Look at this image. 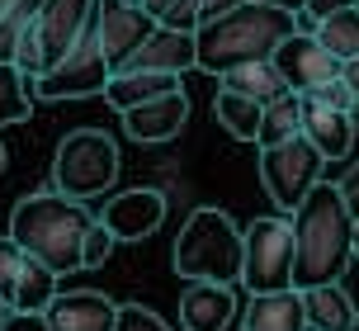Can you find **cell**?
<instances>
[{
	"mask_svg": "<svg viewBox=\"0 0 359 331\" xmlns=\"http://www.w3.org/2000/svg\"><path fill=\"white\" fill-rule=\"evenodd\" d=\"M288 222H293V289L341 279L350 265V232H355L341 189L331 180H317L293 203Z\"/></svg>",
	"mask_w": 359,
	"mask_h": 331,
	"instance_id": "obj_1",
	"label": "cell"
},
{
	"mask_svg": "<svg viewBox=\"0 0 359 331\" xmlns=\"http://www.w3.org/2000/svg\"><path fill=\"white\" fill-rule=\"evenodd\" d=\"M293 29H298V15H288L269 0H241L236 10L194 29V67L208 76H222L236 62L269 57Z\"/></svg>",
	"mask_w": 359,
	"mask_h": 331,
	"instance_id": "obj_2",
	"label": "cell"
},
{
	"mask_svg": "<svg viewBox=\"0 0 359 331\" xmlns=\"http://www.w3.org/2000/svg\"><path fill=\"white\" fill-rule=\"evenodd\" d=\"M95 208L86 199H67V194H24L10 213V237L29 251L34 260H43L57 279L86 270L81 265V241H86Z\"/></svg>",
	"mask_w": 359,
	"mask_h": 331,
	"instance_id": "obj_3",
	"label": "cell"
},
{
	"mask_svg": "<svg viewBox=\"0 0 359 331\" xmlns=\"http://www.w3.org/2000/svg\"><path fill=\"white\" fill-rule=\"evenodd\" d=\"M175 275L180 279H241V227L222 208H194L175 241Z\"/></svg>",
	"mask_w": 359,
	"mask_h": 331,
	"instance_id": "obj_4",
	"label": "cell"
},
{
	"mask_svg": "<svg viewBox=\"0 0 359 331\" xmlns=\"http://www.w3.org/2000/svg\"><path fill=\"white\" fill-rule=\"evenodd\" d=\"M118 180V142L100 128H76L57 142L53 189L67 199H95Z\"/></svg>",
	"mask_w": 359,
	"mask_h": 331,
	"instance_id": "obj_5",
	"label": "cell"
},
{
	"mask_svg": "<svg viewBox=\"0 0 359 331\" xmlns=\"http://www.w3.org/2000/svg\"><path fill=\"white\" fill-rule=\"evenodd\" d=\"M90 15H95V0H43L34 24H29L24 38L15 43V57H10V62H15L29 81L43 76L57 57L76 43V34L86 29Z\"/></svg>",
	"mask_w": 359,
	"mask_h": 331,
	"instance_id": "obj_6",
	"label": "cell"
},
{
	"mask_svg": "<svg viewBox=\"0 0 359 331\" xmlns=\"http://www.w3.org/2000/svg\"><path fill=\"white\" fill-rule=\"evenodd\" d=\"M241 284L251 294L293 289V222L255 218L241 232Z\"/></svg>",
	"mask_w": 359,
	"mask_h": 331,
	"instance_id": "obj_7",
	"label": "cell"
},
{
	"mask_svg": "<svg viewBox=\"0 0 359 331\" xmlns=\"http://www.w3.org/2000/svg\"><path fill=\"white\" fill-rule=\"evenodd\" d=\"M114 67L100 53V34H95V15L86 19V29L76 34V43L57 57L43 76H34V100H81V95H100Z\"/></svg>",
	"mask_w": 359,
	"mask_h": 331,
	"instance_id": "obj_8",
	"label": "cell"
},
{
	"mask_svg": "<svg viewBox=\"0 0 359 331\" xmlns=\"http://www.w3.org/2000/svg\"><path fill=\"white\" fill-rule=\"evenodd\" d=\"M322 166H326L322 151L312 147L303 133H293L274 147H260V184L284 213H293V203L322 180Z\"/></svg>",
	"mask_w": 359,
	"mask_h": 331,
	"instance_id": "obj_9",
	"label": "cell"
},
{
	"mask_svg": "<svg viewBox=\"0 0 359 331\" xmlns=\"http://www.w3.org/2000/svg\"><path fill=\"white\" fill-rule=\"evenodd\" d=\"M269 62L279 67V76H284V86L293 95H307V90H317V86H326L331 76H341V57H331L307 29H293L269 53Z\"/></svg>",
	"mask_w": 359,
	"mask_h": 331,
	"instance_id": "obj_10",
	"label": "cell"
},
{
	"mask_svg": "<svg viewBox=\"0 0 359 331\" xmlns=\"http://www.w3.org/2000/svg\"><path fill=\"white\" fill-rule=\"evenodd\" d=\"M95 218L114 232V241H142L165 222V194L161 189H123Z\"/></svg>",
	"mask_w": 359,
	"mask_h": 331,
	"instance_id": "obj_11",
	"label": "cell"
},
{
	"mask_svg": "<svg viewBox=\"0 0 359 331\" xmlns=\"http://www.w3.org/2000/svg\"><path fill=\"white\" fill-rule=\"evenodd\" d=\"M114 72H165V76L194 72V34L156 24V29H151V34L114 67Z\"/></svg>",
	"mask_w": 359,
	"mask_h": 331,
	"instance_id": "obj_12",
	"label": "cell"
},
{
	"mask_svg": "<svg viewBox=\"0 0 359 331\" xmlns=\"http://www.w3.org/2000/svg\"><path fill=\"white\" fill-rule=\"evenodd\" d=\"M151 29H156V19L142 5H95V34H100V53L109 67H118Z\"/></svg>",
	"mask_w": 359,
	"mask_h": 331,
	"instance_id": "obj_13",
	"label": "cell"
},
{
	"mask_svg": "<svg viewBox=\"0 0 359 331\" xmlns=\"http://www.w3.org/2000/svg\"><path fill=\"white\" fill-rule=\"evenodd\" d=\"M236 317V294L232 284L217 279H189L180 294V327L184 331H227Z\"/></svg>",
	"mask_w": 359,
	"mask_h": 331,
	"instance_id": "obj_14",
	"label": "cell"
},
{
	"mask_svg": "<svg viewBox=\"0 0 359 331\" xmlns=\"http://www.w3.org/2000/svg\"><path fill=\"white\" fill-rule=\"evenodd\" d=\"M184 123H189V100H184V90H165L156 100H142V104L123 109V128L137 142H170Z\"/></svg>",
	"mask_w": 359,
	"mask_h": 331,
	"instance_id": "obj_15",
	"label": "cell"
},
{
	"mask_svg": "<svg viewBox=\"0 0 359 331\" xmlns=\"http://www.w3.org/2000/svg\"><path fill=\"white\" fill-rule=\"evenodd\" d=\"M114 313H118L114 298L72 289V294H53V303L43 308V322L53 331H114Z\"/></svg>",
	"mask_w": 359,
	"mask_h": 331,
	"instance_id": "obj_16",
	"label": "cell"
},
{
	"mask_svg": "<svg viewBox=\"0 0 359 331\" xmlns=\"http://www.w3.org/2000/svg\"><path fill=\"white\" fill-rule=\"evenodd\" d=\"M298 100H303V123H298V133L322 151L326 161L350 156V147H355V123H350V114L331 109V104L312 100V95H298Z\"/></svg>",
	"mask_w": 359,
	"mask_h": 331,
	"instance_id": "obj_17",
	"label": "cell"
},
{
	"mask_svg": "<svg viewBox=\"0 0 359 331\" xmlns=\"http://www.w3.org/2000/svg\"><path fill=\"white\" fill-rule=\"evenodd\" d=\"M241 331H307L303 294H298V289L251 294V303L241 308Z\"/></svg>",
	"mask_w": 359,
	"mask_h": 331,
	"instance_id": "obj_18",
	"label": "cell"
},
{
	"mask_svg": "<svg viewBox=\"0 0 359 331\" xmlns=\"http://www.w3.org/2000/svg\"><path fill=\"white\" fill-rule=\"evenodd\" d=\"M298 294H303L307 331H350V322H355V303H350V294L341 289V279L312 284V289H298Z\"/></svg>",
	"mask_w": 359,
	"mask_h": 331,
	"instance_id": "obj_19",
	"label": "cell"
},
{
	"mask_svg": "<svg viewBox=\"0 0 359 331\" xmlns=\"http://www.w3.org/2000/svg\"><path fill=\"white\" fill-rule=\"evenodd\" d=\"M165 90H180V76H165V72H114L104 81V104H114V109L123 114L133 109V104H142V100H156V95Z\"/></svg>",
	"mask_w": 359,
	"mask_h": 331,
	"instance_id": "obj_20",
	"label": "cell"
},
{
	"mask_svg": "<svg viewBox=\"0 0 359 331\" xmlns=\"http://www.w3.org/2000/svg\"><path fill=\"white\" fill-rule=\"evenodd\" d=\"M217 81H222V90L251 95L255 104H269V100H279V95L288 90L284 76H279V67H274L269 57H255V62H236V67H227V72L217 76Z\"/></svg>",
	"mask_w": 359,
	"mask_h": 331,
	"instance_id": "obj_21",
	"label": "cell"
},
{
	"mask_svg": "<svg viewBox=\"0 0 359 331\" xmlns=\"http://www.w3.org/2000/svg\"><path fill=\"white\" fill-rule=\"evenodd\" d=\"M307 34L317 38L331 57L350 62V57H359V10H355V5H350V10H331V15L312 19Z\"/></svg>",
	"mask_w": 359,
	"mask_h": 331,
	"instance_id": "obj_22",
	"label": "cell"
},
{
	"mask_svg": "<svg viewBox=\"0 0 359 331\" xmlns=\"http://www.w3.org/2000/svg\"><path fill=\"white\" fill-rule=\"evenodd\" d=\"M298 123H303V100H298L293 90H284L279 100L260 104V128H255V147H274V142L293 137V133H298Z\"/></svg>",
	"mask_w": 359,
	"mask_h": 331,
	"instance_id": "obj_23",
	"label": "cell"
},
{
	"mask_svg": "<svg viewBox=\"0 0 359 331\" xmlns=\"http://www.w3.org/2000/svg\"><path fill=\"white\" fill-rule=\"evenodd\" d=\"M53 294H57V275L43 265V260H24V270H19V279H15V294H10V308L15 313H43L48 303H53Z\"/></svg>",
	"mask_w": 359,
	"mask_h": 331,
	"instance_id": "obj_24",
	"label": "cell"
},
{
	"mask_svg": "<svg viewBox=\"0 0 359 331\" xmlns=\"http://www.w3.org/2000/svg\"><path fill=\"white\" fill-rule=\"evenodd\" d=\"M29 114H34V81L15 62H0V128L24 123Z\"/></svg>",
	"mask_w": 359,
	"mask_h": 331,
	"instance_id": "obj_25",
	"label": "cell"
},
{
	"mask_svg": "<svg viewBox=\"0 0 359 331\" xmlns=\"http://www.w3.org/2000/svg\"><path fill=\"white\" fill-rule=\"evenodd\" d=\"M217 123L232 133V137H241V142H255V128H260V104H255L251 95H236V90H217Z\"/></svg>",
	"mask_w": 359,
	"mask_h": 331,
	"instance_id": "obj_26",
	"label": "cell"
},
{
	"mask_svg": "<svg viewBox=\"0 0 359 331\" xmlns=\"http://www.w3.org/2000/svg\"><path fill=\"white\" fill-rule=\"evenodd\" d=\"M24 260H29V251H24L15 237H0V298H5V303L15 294V279H19V270H24Z\"/></svg>",
	"mask_w": 359,
	"mask_h": 331,
	"instance_id": "obj_27",
	"label": "cell"
},
{
	"mask_svg": "<svg viewBox=\"0 0 359 331\" xmlns=\"http://www.w3.org/2000/svg\"><path fill=\"white\" fill-rule=\"evenodd\" d=\"M114 331H170L161 317L142 308V303H118V313H114Z\"/></svg>",
	"mask_w": 359,
	"mask_h": 331,
	"instance_id": "obj_28",
	"label": "cell"
},
{
	"mask_svg": "<svg viewBox=\"0 0 359 331\" xmlns=\"http://www.w3.org/2000/svg\"><path fill=\"white\" fill-rule=\"evenodd\" d=\"M109 251H114V232L95 218V222H90V232H86V241H81V265H104Z\"/></svg>",
	"mask_w": 359,
	"mask_h": 331,
	"instance_id": "obj_29",
	"label": "cell"
},
{
	"mask_svg": "<svg viewBox=\"0 0 359 331\" xmlns=\"http://www.w3.org/2000/svg\"><path fill=\"white\" fill-rule=\"evenodd\" d=\"M156 24L194 34V29H198V0H170V5H165L161 15H156Z\"/></svg>",
	"mask_w": 359,
	"mask_h": 331,
	"instance_id": "obj_30",
	"label": "cell"
},
{
	"mask_svg": "<svg viewBox=\"0 0 359 331\" xmlns=\"http://www.w3.org/2000/svg\"><path fill=\"white\" fill-rule=\"evenodd\" d=\"M312 100H322V104H331V109H345L350 114V104H355V95H350V86H345L341 76H331L326 86H317V90H307Z\"/></svg>",
	"mask_w": 359,
	"mask_h": 331,
	"instance_id": "obj_31",
	"label": "cell"
},
{
	"mask_svg": "<svg viewBox=\"0 0 359 331\" xmlns=\"http://www.w3.org/2000/svg\"><path fill=\"white\" fill-rule=\"evenodd\" d=\"M0 331H53V327L43 322V313H15L10 308V313L0 317Z\"/></svg>",
	"mask_w": 359,
	"mask_h": 331,
	"instance_id": "obj_32",
	"label": "cell"
},
{
	"mask_svg": "<svg viewBox=\"0 0 359 331\" xmlns=\"http://www.w3.org/2000/svg\"><path fill=\"white\" fill-rule=\"evenodd\" d=\"M336 189H341V199H345V208H350V218H359V161L350 166V175H345Z\"/></svg>",
	"mask_w": 359,
	"mask_h": 331,
	"instance_id": "obj_33",
	"label": "cell"
},
{
	"mask_svg": "<svg viewBox=\"0 0 359 331\" xmlns=\"http://www.w3.org/2000/svg\"><path fill=\"white\" fill-rule=\"evenodd\" d=\"M350 5H359V0H307V10H298V15L322 19V15H331V10H350Z\"/></svg>",
	"mask_w": 359,
	"mask_h": 331,
	"instance_id": "obj_34",
	"label": "cell"
},
{
	"mask_svg": "<svg viewBox=\"0 0 359 331\" xmlns=\"http://www.w3.org/2000/svg\"><path fill=\"white\" fill-rule=\"evenodd\" d=\"M241 0H198V24H208V19L227 15V10H236Z\"/></svg>",
	"mask_w": 359,
	"mask_h": 331,
	"instance_id": "obj_35",
	"label": "cell"
},
{
	"mask_svg": "<svg viewBox=\"0 0 359 331\" xmlns=\"http://www.w3.org/2000/svg\"><path fill=\"white\" fill-rule=\"evenodd\" d=\"M341 81L350 86V95L359 100V57H350V62H341Z\"/></svg>",
	"mask_w": 359,
	"mask_h": 331,
	"instance_id": "obj_36",
	"label": "cell"
},
{
	"mask_svg": "<svg viewBox=\"0 0 359 331\" xmlns=\"http://www.w3.org/2000/svg\"><path fill=\"white\" fill-rule=\"evenodd\" d=\"M269 5H279V10H288V15H298V10H307V0H269Z\"/></svg>",
	"mask_w": 359,
	"mask_h": 331,
	"instance_id": "obj_37",
	"label": "cell"
},
{
	"mask_svg": "<svg viewBox=\"0 0 359 331\" xmlns=\"http://www.w3.org/2000/svg\"><path fill=\"white\" fill-rule=\"evenodd\" d=\"M165 5H170V0H142V10H147V15H151V19H156V15H161V10H165Z\"/></svg>",
	"mask_w": 359,
	"mask_h": 331,
	"instance_id": "obj_38",
	"label": "cell"
},
{
	"mask_svg": "<svg viewBox=\"0 0 359 331\" xmlns=\"http://www.w3.org/2000/svg\"><path fill=\"white\" fill-rule=\"evenodd\" d=\"M350 260H359V218H355V232H350Z\"/></svg>",
	"mask_w": 359,
	"mask_h": 331,
	"instance_id": "obj_39",
	"label": "cell"
},
{
	"mask_svg": "<svg viewBox=\"0 0 359 331\" xmlns=\"http://www.w3.org/2000/svg\"><path fill=\"white\" fill-rule=\"evenodd\" d=\"M95 5H142V0H95Z\"/></svg>",
	"mask_w": 359,
	"mask_h": 331,
	"instance_id": "obj_40",
	"label": "cell"
},
{
	"mask_svg": "<svg viewBox=\"0 0 359 331\" xmlns=\"http://www.w3.org/2000/svg\"><path fill=\"white\" fill-rule=\"evenodd\" d=\"M350 123H355V133H359V100L350 104Z\"/></svg>",
	"mask_w": 359,
	"mask_h": 331,
	"instance_id": "obj_41",
	"label": "cell"
},
{
	"mask_svg": "<svg viewBox=\"0 0 359 331\" xmlns=\"http://www.w3.org/2000/svg\"><path fill=\"white\" fill-rule=\"evenodd\" d=\"M10 5H15V0H0V15H5V10H10Z\"/></svg>",
	"mask_w": 359,
	"mask_h": 331,
	"instance_id": "obj_42",
	"label": "cell"
},
{
	"mask_svg": "<svg viewBox=\"0 0 359 331\" xmlns=\"http://www.w3.org/2000/svg\"><path fill=\"white\" fill-rule=\"evenodd\" d=\"M5 313H10V303H5V298H0V317H5Z\"/></svg>",
	"mask_w": 359,
	"mask_h": 331,
	"instance_id": "obj_43",
	"label": "cell"
},
{
	"mask_svg": "<svg viewBox=\"0 0 359 331\" xmlns=\"http://www.w3.org/2000/svg\"><path fill=\"white\" fill-rule=\"evenodd\" d=\"M350 331H359V313H355V322H350Z\"/></svg>",
	"mask_w": 359,
	"mask_h": 331,
	"instance_id": "obj_44",
	"label": "cell"
},
{
	"mask_svg": "<svg viewBox=\"0 0 359 331\" xmlns=\"http://www.w3.org/2000/svg\"><path fill=\"white\" fill-rule=\"evenodd\" d=\"M0 170H5V147H0Z\"/></svg>",
	"mask_w": 359,
	"mask_h": 331,
	"instance_id": "obj_45",
	"label": "cell"
},
{
	"mask_svg": "<svg viewBox=\"0 0 359 331\" xmlns=\"http://www.w3.org/2000/svg\"><path fill=\"white\" fill-rule=\"evenodd\" d=\"M355 10H359V5H355Z\"/></svg>",
	"mask_w": 359,
	"mask_h": 331,
	"instance_id": "obj_46",
	"label": "cell"
}]
</instances>
